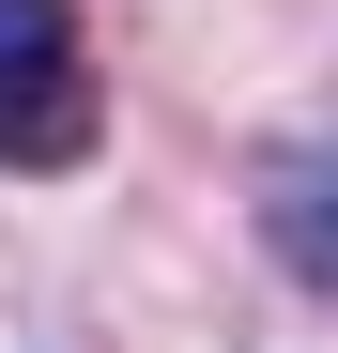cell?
I'll use <instances>...</instances> for the list:
<instances>
[{
    "label": "cell",
    "mask_w": 338,
    "mask_h": 353,
    "mask_svg": "<svg viewBox=\"0 0 338 353\" xmlns=\"http://www.w3.org/2000/svg\"><path fill=\"white\" fill-rule=\"evenodd\" d=\"M292 246L308 276H338V169H292Z\"/></svg>",
    "instance_id": "7a4b0ae2"
},
{
    "label": "cell",
    "mask_w": 338,
    "mask_h": 353,
    "mask_svg": "<svg viewBox=\"0 0 338 353\" xmlns=\"http://www.w3.org/2000/svg\"><path fill=\"white\" fill-rule=\"evenodd\" d=\"M92 139H108L92 16L77 0H0V169H77Z\"/></svg>",
    "instance_id": "6da1fadb"
}]
</instances>
